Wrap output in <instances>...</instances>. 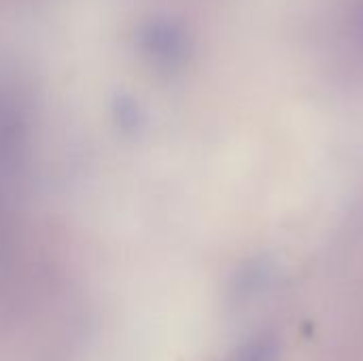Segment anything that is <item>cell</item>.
Listing matches in <instances>:
<instances>
[{
    "mask_svg": "<svg viewBox=\"0 0 363 361\" xmlns=\"http://www.w3.org/2000/svg\"><path fill=\"white\" fill-rule=\"evenodd\" d=\"M236 361H279V343L272 336H259L238 353Z\"/></svg>",
    "mask_w": 363,
    "mask_h": 361,
    "instance_id": "cell-1",
    "label": "cell"
},
{
    "mask_svg": "<svg viewBox=\"0 0 363 361\" xmlns=\"http://www.w3.org/2000/svg\"><path fill=\"white\" fill-rule=\"evenodd\" d=\"M357 36H359V43H362L363 49V2L362 6H359V11H357Z\"/></svg>",
    "mask_w": 363,
    "mask_h": 361,
    "instance_id": "cell-2",
    "label": "cell"
}]
</instances>
